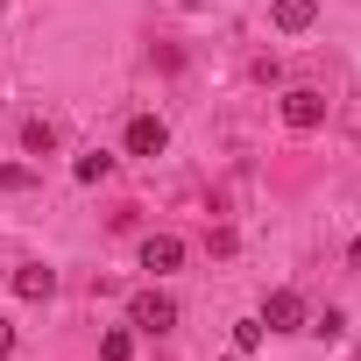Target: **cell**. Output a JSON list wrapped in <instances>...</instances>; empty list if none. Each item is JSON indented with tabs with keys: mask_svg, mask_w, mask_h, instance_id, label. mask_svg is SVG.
Wrapping results in <instances>:
<instances>
[{
	"mask_svg": "<svg viewBox=\"0 0 361 361\" xmlns=\"http://www.w3.org/2000/svg\"><path fill=\"white\" fill-rule=\"evenodd\" d=\"M128 354H135V333H128V326L99 333V361H128Z\"/></svg>",
	"mask_w": 361,
	"mask_h": 361,
	"instance_id": "obj_9",
	"label": "cell"
},
{
	"mask_svg": "<svg viewBox=\"0 0 361 361\" xmlns=\"http://www.w3.org/2000/svg\"><path fill=\"white\" fill-rule=\"evenodd\" d=\"M128 326L149 333V340L170 333V326H177V298H163V290H135V298H128Z\"/></svg>",
	"mask_w": 361,
	"mask_h": 361,
	"instance_id": "obj_1",
	"label": "cell"
},
{
	"mask_svg": "<svg viewBox=\"0 0 361 361\" xmlns=\"http://www.w3.org/2000/svg\"><path fill=\"white\" fill-rule=\"evenodd\" d=\"M15 298H29V305H50V298H57V269H43V262L15 269Z\"/></svg>",
	"mask_w": 361,
	"mask_h": 361,
	"instance_id": "obj_7",
	"label": "cell"
},
{
	"mask_svg": "<svg viewBox=\"0 0 361 361\" xmlns=\"http://www.w3.org/2000/svg\"><path fill=\"white\" fill-rule=\"evenodd\" d=\"M269 22H276L283 36H305V29L319 22V0H269Z\"/></svg>",
	"mask_w": 361,
	"mask_h": 361,
	"instance_id": "obj_5",
	"label": "cell"
},
{
	"mask_svg": "<svg viewBox=\"0 0 361 361\" xmlns=\"http://www.w3.org/2000/svg\"><path fill=\"white\" fill-rule=\"evenodd\" d=\"M8 354H15V326H8V319H0V361H8Z\"/></svg>",
	"mask_w": 361,
	"mask_h": 361,
	"instance_id": "obj_13",
	"label": "cell"
},
{
	"mask_svg": "<svg viewBox=\"0 0 361 361\" xmlns=\"http://www.w3.org/2000/svg\"><path fill=\"white\" fill-rule=\"evenodd\" d=\"M0 8H8V0H0Z\"/></svg>",
	"mask_w": 361,
	"mask_h": 361,
	"instance_id": "obj_14",
	"label": "cell"
},
{
	"mask_svg": "<svg viewBox=\"0 0 361 361\" xmlns=\"http://www.w3.org/2000/svg\"><path fill=\"white\" fill-rule=\"evenodd\" d=\"M262 333H269L262 319H241V326H234V347H241V354H255V347H262Z\"/></svg>",
	"mask_w": 361,
	"mask_h": 361,
	"instance_id": "obj_11",
	"label": "cell"
},
{
	"mask_svg": "<svg viewBox=\"0 0 361 361\" xmlns=\"http://www.w3.org/2000/svg\"><path fill=\"white\" fill-rule=\"evenodd\" d=\"M99 177H114V156H99V149L78 156V185H99Z\"/></svg>",
	"mask_w": 361,
	"mask_h": 361,
	"instance_id": "obj_10",
	"label": "cell"
},
{
	"mask_svg": "<svg viewBox=\"0 0 361 361\" xmlns=\"http://www.w3.org/2000/svg\"><path fill=\"white\" fill-rule=\"evenodd\" d=\"M305 333H319V340H326V347H333V340H340V333H347V319H340V312H326V319H312V326H305Z\"/></svg>",
	"mask_w": 361,
	"mask_h": 361,
	"instance_id": "obj_12",
	"label": "cell"
},
{
	"mask_svg": "<svg viewBox=\"0 0 361 361\" xmlns=\"http://www.w3.org/2000/svg\"><path fill=\"white\" fill-rule=\"evenodd\" d=\"M22 149H29V156H50V149H57V128H50V121H22Z\"/></svg>",
	"mask_w": 361,
	"mask_h": 361,
	"instance_id": "obj_8",
	"label": "cell"
},
{
	"mask_svg": "<svg viewBox=\"0 0 361 361\" xmlns=\"http://www.w3.org/2000/svg\"><path fill=\"white\" fill-rule=\"evenodd\" d=\"M177 262H185V241H177V234H149V241H142V269L170 276Z\"/></svg>",
	"mask_w": 361,
	"mask_h": 361,
	"instance_id": "obj_6",
	"label": "cell"
},
{
	"mask_svg": "<svg viewBox=\"0 0 361 361\" xmlns=\"http://www.w3.org/2000/svg\"><path fill=\"white\" fill-rule=\"evenodd\" d=\"M163 149H170V128L156 114H135L128 121V156H163Z\"/></svg>",
	"mask_w": 361,
	"mask_h": 361,
	"instance_id": "obj_4",
	"label": "cell"
},
{
	"mask_svg": "<svg viewBox=\"0 0 361 361\" xmlns=\"http://www.w3.org/2000/svg\"><path fill=\"white\" fill-rule=\"evenodd\" d=\"M283 128H290V135H312V128H326V92H312V85H290V92H283Z\"/></svg>",
	"mask_w": 361,
	"mask_h": 361,
	"instance_id": "obj_2",
	"label": "cell"
},
{
	"mask_svg": "<svg viewBox=\"0 0 361 361\" xmlns=\"http://www.w3.org/2000/svg\"><path fill=\"white\" fill-rule=\"evenodd\" d=\"M262 326L269 333H305V298L298 290H269L262 298Z\"/></svg>",
	"mask_w": 361,
	"mask_h": 361,
	"instance_id": "obj_3",
	"label": "cell"
}]
</instances>
